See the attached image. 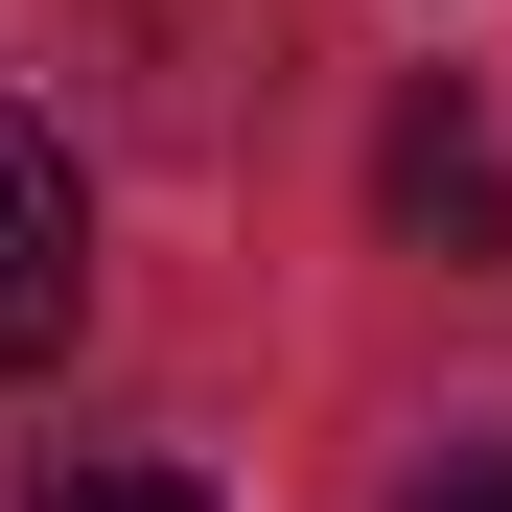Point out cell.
Segmentation results:
<instances>
[{
    "mask_svg": "<svg viewBox=\"0 0 512 512\" xmlns=\"http://www.w3.org/2000/svg\"><path fill=\"white\" fill-rule=\"evenodd\" d=\"M70 303H94V187H70V140L0 94V373H47Z\"/></svg>",
    "mask_w": 512,
    "mask_h": 512,
    "instance_id": "1",
    "label": "cell"
},
{
    "mask_svg": "<svg viewBox=\"0 0 512 512\" xmlns=\"http://www.w3.org/2000/svg\"><path fill=\"white\" fill-rule=\"evenodd\" d=\"M373 210H396L419 256H512V140H489L466 94H396V140H373Z\"/></svg>",
    "mask_w": 512,
    "mask_h": 512,
    "instance_id": "2",
    "label": "cell"
},
{
    "mask_svg": "<svg viewBox=\"0 0 512 512\" xmlns=\"http://www.w3.org/2000/svg\"><path fill=\"white\" fill-rule=\"evenodd\" d=\"M24 512H210L187 466H70V489H24Z\"/></svg>",
    "mask_w": 512,
    "mask_h": 512,
    "instance_id": "3",
    "label": "cell"
},
{
    "mask_svg": "<svg viewBox=\"0 0 512 512\" xmlns=\"http://www.w3.org/2000/svg\"><path fill=\"white\" fill-rule=\"evenodd\" d=\"M396 512H512V466H419V489H396Z\"/></svg>",
    "mask_w": 512,
    "mask_h": 512,
    "instance_id": "4",
    "label": "cell"
}]
</instances>
